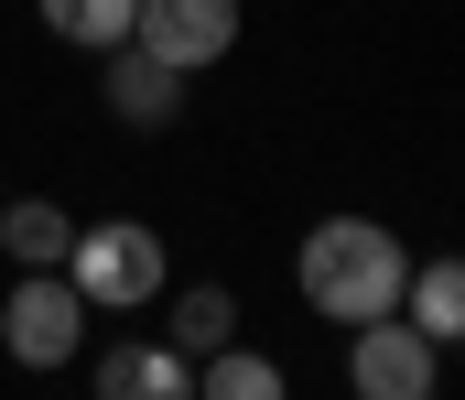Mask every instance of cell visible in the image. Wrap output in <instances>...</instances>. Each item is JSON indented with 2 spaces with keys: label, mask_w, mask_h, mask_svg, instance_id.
Returning <instances> with one entry per match:
<instances>
[{
  "label": "cell",
  "mask_w": 465,
  "mask_h": 400,
  "mask_svg": "<svg viewBox=\"0 0 465 400\" xmlns=\"http://www.w3.org/2000/svg\"><path fill=\"white\" fill-rule=\"evenodd\" d=\"M303 303L325 325H368V314H401V281H411V249L379 228V217H325L303 228Z\"/></svg>",
  "instance_id": "obj_1"
},
{
  "label": "cell",
  "mask_w": 465,
  "mask_h": 400,
  "mask_svg": "<svg viewBox=\"0 0 465 400\" xmlns=\"http://www.w3.org/2000/svg\"><path fill=\"white\" fill-rule=\"evenodd\" d=\"M65 281H76L87 303L130 314V303H163L173 260H163V239H152L141 217H98V228H76V249H65Z\"/></svg>",
  "instance_id": "obj_2"
},
{
  "label": "cell",
  "mask_w": 465,
  "mask_h": 400,
  "mask_svg": "<svg viewBox=\"0 0 465 400\" xmlns=\"http://www.w3.org/2000/svg\"><path fill=\"white\" fill-rule=\"evenodd\" d=\"M0 346H11L22 368H65V357L87 346V292H76L65 270H22V281L0 292Z\"/></svg>",
  "instance_id": "obj_3"
},
{
  "label": "cell",
  "mask_w": 465,
  "mask_h": 400,
  "mask_svg": "<svg viewBox=\"0 0 465 400\" xmlns=\"http://www.w3.org/2000/svg\"><path fill=\"white\" fill-rule=\"evenodd\" d=\"M433 336L411 325V314H368V325H347V379L357 400H433Z\"/></svg>",
  "instance_id": "obj_4"
},
{
  "label": "cell",
  "mask_w": 465,
  "mask_h": 400,
  "mask_svg": "<svg viewBox=\"0 0 465 400\" xmlns=\"http://www.w3.org/2000/svg\"><path fill=\"white\" fill-rule=\"evenodd\" d=\"M130 44H141V54H163L173 76H195V65H217V54L238 44V0H141Z\"/></svg>",
  "instance_id": "obj_5"
},
{
  "label": "cell",
  "mask_w": 465,
  "mask_h": 400,
  "mask_svg": "<svg viewBox=\"0 0 465 400\" xmlns=\"http://www.w3.org/2000/svg\"><path fill=\"white\" fill-rule=\"evenodd\" d=\"M109 120L173 131V120H184V76H173L163 54H141V44H109Z\"/></svg>",
  "instance_id": "obj_6"
},
{
  "label": "cell",
  "mask_w": 465,
  "mask_h": 400,
  "mask_svg": "<svg viewBox=\"0 0 465 400\" xmlns=\"http://www.w3.org/2000/svg\"><path fill=\"white\" fill-rule=\"evenodd\" d=\"M98 400H195V357L184 346H109L98 357Z\"/></svg>",
  "instance_id": "obj_7"
},
{
  "label": "cell",
  "mask_w": 465,
  "mask_h": 400,
  "mask_svg": "<svg viewBox=\"0 0 465 400\" xmlns=\"http://www.w3.org/2000/svg\"><path fill=\"white\" fill-rule=\"evenodd\" d=\"M0 249H11V270H65L76 217H65V206H44V195H22V206H0Z\"/></svg>",
  "instance_id": "obj_8"
},
{
  "label": "cell",
  "mask_w": 465,
  "mask_h": 400,
  "mask_svg": "<svg viewBox=\"0 0 465 400\" xmlns=\"http://www.w3.org/2000/svg\"><path fill=\"white\" fill-rule=\"evenodd\" d=\"M401 314H411L433 346H465V260H422L401 281Z\"/></svg>",
  "instance_id": "obj_9"
},
{
  "label": "cell",
  "mask_w": 465,
  "mask_h": 400,
  "mask_svg": "<svg viewBox=\"0 0 465 400\" xmlns=\"http://www.w3.org/2000/svg\"><path fill=\"white\" fill-rule=\"evenodd\" d=\"M282 390H292V379H282L260 346H238V336L217 357H195V400H282Z\"/></svg>",
  "instance_id": "obj_10"
},
{
  "label": "cell",
  "mask_w": 465,
  "mask_h": 400,
  "mask_svg": "<svg viewBox=\"0 0 465 400\" xmlns=\"http://www.w3.org/2000/svg\"><path fill=\"white\" fill-rule=\"evenodd\" d=\"M228 336H238V292L228 281H195V292L173 303V346H184V357H217Z\"/></svg>",
  "instance_id": "obj_11"
},
{
  "label": "cell",
  "mask_w": 465,
  "mask_h": 400,
  "mask_svg": "<svg viewBox=\"0 0 465 400\" xmlns=\"http://www.w3.org/2000/svg\"><path fill=\"white\" fill-rule=\"evenodd\" d=\"M130 22H141V0H44V33H65V44H87V54L130 44Z\"/></svg>",
  "instance_id": "obj_12"
}]
</instances>
